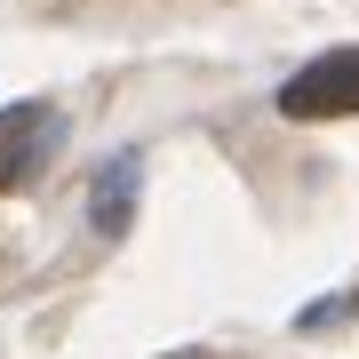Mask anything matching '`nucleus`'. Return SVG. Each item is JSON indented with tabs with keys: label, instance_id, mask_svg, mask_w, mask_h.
<instances>
[{
	"label": "nucleus",
	"instance_id": "f03ea898",
	"mask_svg": "<svg viewBox=\"0 0 359 359\" xmlns=\"http://www.w3.org/2000/svg\"><path fill=\"white\" fill-rule=\"evenodd\" d=\"M40 128H48V112H40V104H16V112H0V192H8V184L32 168Z\"/></svg>",
	"mask_w": 359,
	"mask_h": 359
},
{
	"label": "nucleus",
	"instance_id": "20e7f679",
	"mask_svg": "<svg viewBox=\"0 0 359 359\" xmlns=\"http://www.w3.org/2000/svg\"><path fill=\"white\" fill-rule=\"evenodd\" d=\"M168 359H208V351H168Z\"/></svg>",
	"mask_w": 359,
	"mask_h": 359
},
{
	"label": "nucleus",
	"instance_id": "7ed1b4c3",
	"mask_svg": "<svg viewBox=\"0 0 359 359\" xmlns=\"http://www.w3.org/2000/svg\"><path fill=\"white\" fill-rule=\"evenodd\" d=\"M128 192H136V160H112L96 184V231H120L128 224Z\"/></svg>",
	"mask_w": 359,
	"mask_h": 359
},
{
	"label": "nucleus",
	"instance_id": "f257e3e1",
	"mask_svg": "<svg viewBox=\"0 0 359 359\" xmlns=\"http://www.w3.org/2000/svg\"><path fill=\"white\" fill-rule=\"evenodd\" d=\"M280 112L287 120H344V112H359V48H335L320 65H304L280 88Z\"/></svg>",
	"mask_w": 359,
	"mask_h": 359
}]
</instances>
